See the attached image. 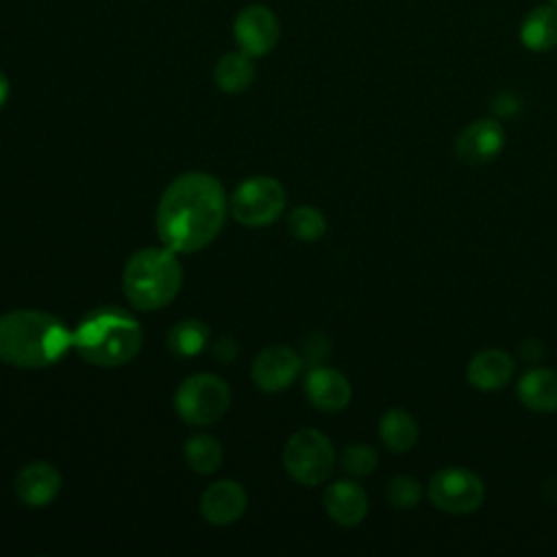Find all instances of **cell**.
<instances>
[{
    "instance_id": "16",
    "label": "cell",
    "mask_w": 557,
    "mask_h": 557,
    "mask_svg": "<svg viewBox=\"0 0 557 557\" xmlns=\"http://www.w3.org/2000/svg\"><path fill=\"white\" fill-rule=\"evenodd\" d=\"M324 509L339 527H357L368 516V494L355 481H335L324 492Z\"/></svg>"
},
{
    "instance_id": "2",
    "label": "cell",
    "mask_w": 557,
    "mask_h": 557,
    "mask_svg": "<svg viewBox=\"0 0 557 557\" xmlns=\"http://www.w3.org/2000/svg\"><path fill=\"white\" fill-rule=\"evenodd\" d=\"M72 348V331L52 313L15 309L0 315V359L15 368H48Z\"/></svg>"
},
{
    "instance_id": "19",
    "label": "cell",
    "mask_w": 557,
    "mask_h": 557,
    "mask_svg": "<svg viewBox=\"0 0 557 557\" xmlns=\"http://www.w3.org/2000/svg\"><path fill=\"white\" fill-rule=\"evenodd\" d=\"M379 437L392 453H407L418 444L420 429L405 409H389L379 420Z\"/></svg>"
},
{
    "instance_id": "27",
    "label": "cell",
    "mask_w": 557,
    "mask_h": 557,
    "mask_svg": "<svg viewBox=\"0 0 557 557\" xmlns=\"http://www.w3.org/2000/svg\"><path fill=\"white\" fill-rule=\"evenodd\" d=\"M213 357H215L218 361H222V363L233 361V359L237 357V342H233L231 337L218 339L215 346H213Z\"/></svg>"
},
{
    "instance_id": "7",
    "label": "cell",
    "mask_w": 557,
    "mask_h": 557,
    "mask_svg": "<svg viewBox=\"0 0 557 557\" xmlns=\"http://www.w3.org/2000/svg\"><path fill=\"white\" fill-rule=\"evenodd\" d=\"M287 205L283 185L272 176H250L237 185L228 211L242 226L259 228L274 222Z\"/></svg>"
},
{
    "instance_id": "17",
    "label": "cell",
    "mask_w": 557,
    "mask_h": 557,
    "mask_svg": "<svg viewBox=\"0 0 557 557\" xmlns=\"http://www.w3.org/2000/svg\"><path fill=\"white\" fill-rule=\"evenodd\" d=\"M518 400L537 413L557 411V372L548 368L527 370L516 385Z\"/></svg>"
},
{
    "instance_id": "21",
    "label": "cell",
    "mask_w": 557,
    "mask_h": 557,
    "mask_svg": "<svg viewBox=\"0 0 557 557\" xmlns=\"http://www.w3.org/2000/svg\"><path fill=\"white\" fill-rule=\"evenodd\" d=\"M211 339V331L200 320H181L168 333V348L176 357H196L200 355Z\"/></svg>"
},
{
    "instance_id": "14",
    "label": "cell",
    "mask_w": 557,
    "mask_h": 557,
    "mask_svg": "<svg viewBox=\"0 0 557 557\" xmlns=\"http://www.w3.org/2000/svg\"><path fill=\"white\" fill-rule=\"evenodd\" d=\"M61 492V474L48 461L26 463L15 476V494L26 507H46Z\"/></svg>"
},
{
    "instance_id": "15",
    "label": "cell",
    "mask_w": 557,
    "mask_h": 557,
    "mask_svg": "<svg viewBox=\"0 0 557 557\" xmlns=\"http://www.w3.org/2000/svg\"><path fill=\"white\" fill-rule=\"evenodd\" d=\"M516 363L509 352L500 348L479 350L466 366V379L474 389L496 392L503 389L513 376Z\"/></svg>"
},
{
    "instance_id": "22",
    "label": "cell",
    "mask_w": 557,
    "mask_h": 557,
    "mask_svg": "<svg viewBox=\"0 0 557 557\" xmlns=\"http://www.w3.org/2000/svg\"><path fill=\"white\" fill-rule=\"evenodd\" d=\"M183 455H185L187 466L196 474H211L222 463V446L213 435H207V433L191 435L185 442Z\"/></svg>"
},
{
    "instance_id": "6",
    "label": "cell",
    "mask_w": 557,
    "mask_h": 557,
    "mask_svg": "<svg viewBox=\"0 0 557 557\" xmlns=\"http://www.w3.org/2000/svg\"><path fill=\"white\" fill-rule=\"evenodd\" d=\"M335 466V448L331 440L315 429L296 431L283 448L285 472L302 485H320Z\"/></svg>"
},
{
    "instance_id": "12",
    "label": "cell",
    "mask_w": 557,
    "mask_h": 557,
    "mask_svg": "<svg viewBox=\"0 0 557 557\" xmlns=\"http://www.w3.org/2000/svg\"><path fill=\"white\" fill-rule=\"evenodd\" d=\"M305 394L315 409L335 413L348 407L352 387L342 372L326 366H313L305 376Z\"/></svg>"
},
{
    "instance_id": "28",
    "label": "cell",
    "mask_w": 557,
    "mask_h": 557,
    "mask_svg": "<svg viewBox=\"0 0 557 557\" xmlns=\"http://www.w3.org/2000/svg\"><path fill=\"white\" fill-rule=\"evenodd\" d=\"M9 98V78L0 72V107L7 102Z\"/></svg>"
},
{
    "instance_id": "18",
    "label": "cell",
    "mask_w": 557,
    "mask_h": 557,
    "mask_svg": "<svg viewBox=\"0 0 557 557\" xmlns=\"http://www.w3.org/2000/svg\"><path fill=\"white\" fill-rule=\"evenodd\" d=\"M520 41L531 52H548L557 46V7H533L520 24Z\"/></svg>"
},
{
    "instance_id": "1",
    "label": "cell",
    "mask_w": 557,
    "mask_h": 557,
    "mask_svg": "<svg viewBox=\"0 0 557 557\" xmlns=\"http://www.w3.org/2000/svg\"><path fill=\"white\" fill-rule=\"evenodd\" d=\"M226 211V194L215 176L207 172L181 174L159 198L157 235L174 252H196L218 237Z\"/></svg>"
},
{
    "instance_id": "11",
    "label": "cell",
    "mask_w": 557,
    "mask_h": 557,
    "mask_svg": "<svg viewBox=\"0 0 557 557\" xmlns=\"http://www.w3.org/2000/svg\"><path fill=\"white\" fill-rule=\"evenodd\" d=\"M302 370V357L287 346L263 348L250 368V376L261 392H281L289 387Z\"/></svg>"
},
{
    "instance_id": "26",
    "label": "cell",
    "mask_w": 557,
    "mask_h": 557,
    "mask_svg": "<svg viewBox=\"0 0 557 557\" xmlns=\"http://www.w3.org/2000/svg\"><path fill=\"white\" fill-rule=\"evenodd\" d=\"M329 352H331V344L320 333H311L302 342V363H309L311 368L322 366V361L329 357Z\"/></svg>"
},
{
    "instance_id": "9",
    "label": "cell",
    "mask_w": 557,
    "mask_h": 557,
    "mask_svg": "<svg viewBox=\"0 0 557 557\" xmlns=\"http://www.w3.org/2000/svg\"><path fill=\"white\" fill-rule=\"evenodd\" d=\"M233 35L239 50L255 59L276 46L281 28L276 15L265 4H248L235 15Z\"/></svg>"
},
{
    "instance_id": "29",
    "label": "cell",
    "mask_w": 557,
    "mask_h": 557,
    "mask_svg": "<svg viewBox=\"0 0 557 557\" xmlns=\"http://www.w3.org/2000/svg\"><path fill=\"white\" fill-rule=\"evenodd\" d=\"M550 4H553V7H557V0H550Z\"/></svg>"
},
{
    "instance_id": "5",
    "label": "cell",
    "mask_w": 557,
    "mask_h": 557,
    "mask_svg": "<svg viewBox=\"0 0 557 557\" xmlns=\"http://www.w3.org/2000/svg\"><path fill=\"white\" fill-rule=\"evenodd\" d=\"M228 405V385L209 372L187 376L174 394V409L178 418L191 426L215 424L226 413Z\"/></svg>"
},
{
    "instance_id": "23",
    "label": "cell",
    "mask_w": 557,
    "mask_h": 557,
    "mask_svg": "<svg viewBox=\"0 0 557 557\" xmlns=\"http://www.w3.org/2000/svg\"><path fill=\"white\" fill-rule=\"evenodd\" d=\"M287 222H289L292 235L300 242H315L326 231V218L322 215V211H318L311 205H300L292 209Z\"/></svg>"
},
{
    "instance_id": "8",
    "label": "cell",
    "mask_w": 557,
    "mask_h": 557,
    "mask_svg": "<svg viewBox=\"0 0 557 557\" xmlns=\"http://www.w3.org/2000/svg\"><path fill=\"white\" fill-rule=\"evenodd\" d=\"M426 496L437 509L463 516L476 511L483 505L485 485L474 470L463 466H446L429 479Z\"/></svg>"
},
{
    "instance_id": "13",
    "label": "cell",
    "mask_w": 557,
    "mask_h": 557,
    "mask_svg": "<svg viewBox=\"0 0 557 557\" xmlns=\"http://www.w3.org/2000/svg\"><path fill=\"white\" fill-rule=\"evenodd\" d=\"M248 496L237 481H215L200 496V513L209 524L226 527L242 518L246 511Z\"/></svg>"
},
{
    "instance_id": "24",
    "label": "cell",
    "mask_w": 557,
    "mask_h": 557,
    "mask_svg": "<svg viewBox=\"0 0 557 557\" xmlns=\"http://www.w3.org/2000/svg\"><path fill=\"white\" fill-rule=\"evenodd\" d=\"M387 500L394 509H413L422 500V485L407 474H396L387 483Z\"/></svg>"
},
{
    "instance_id": "20",
    "label": "cell",
    "mask_w": 557,
    "mask_h": 557,
    "mask_svg": "<svg viewBox=\"0 0 557 557\" xmlns=\"http://www.w3.org/2000/svg\"><path fill=\"white\" fill-rule=\"evenodd\" d=\"M215 85L226 94H242L255 81V63L246 52H228L213 67Z\"/></svg>"
},
{
    "instance_id": "4",
    "label": "cell",
    "mask_w": 557,
    "mask_h": 557,
    "mask_svg": "<svg viewBox=\"0 0 557 557\" xmlns=\"http://www.w3.org/2000/svg\"><path fill=\"white\" fill-rule=\"evenodd\" d=\"M183 285V268L170 248H141L124 265L122 289L137 311L170 305Z\"/></svg>"
},
{
    "instance_id": "3",
    "label": "cell",
    "mask_w": 557,
    "mask_h": 557,
    "mask_svg": "<svg viewBox=\"0 0 557 557\" xmlns=\"http://www.w3.org/2000/svg\"><path fill=\"white\" fill-rule=\"evenodd\" d=\"M144 333L135 315L120 307H98L83 315L72 331V348L91 366L117 368L141 348Z\"/></svg>"
},
{
    "instance_id": "25",
    "label": "cell",
    "mask_w": 557,
    "mask_h": 557,
    "mask_svg": "<svg viewBox=\"0 0 557 557\" xmlns=\"http://www.w3.org/2000/svg\"><path fill=\"white\" fill-rule=\"evenodd\" d=\"M379 455L370 444H350L342 453V468L350 476H368L374 472Z\"/></svg>"
},
{
    "instance_id": "10",
    "label": "cell",
    "mask_w": 557,
    "mask_h": 557,
    "mask_svg": "<svg viewBox=\"0 0 557 557\" xmlns=\"http://www.w3.org/2000/svg\"><path fill=\"white\" fill-rule=\"evenodd\" d=\"M505 146V128L494 117H479L463 126L455 139V154L461 163L483 165L498 157Z\"/></svg>"
}]
</instances>
